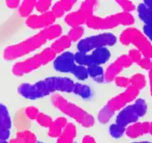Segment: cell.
Instances as JSON below:
<instances>
[{
  "mask_svg": "<svg viewBox=\"0 0 152 143\" xmlns=\"http://www.w3.org/2000/svg\"><path fill=\"white\" fill-rule=\"evenodd\" d=\"M51 102L56 108L74 119L84 128H91L94 125V119L90 113L68 101L59 94H55L51 97Z\"/></svg>",
  "mask_w": 152,
  "mask_h": 143,
  "instance_id": "1",
  "label": "cell"
},
{
  "mask_svg": "<svg viewBox=\"0 0 152 143\" xmlns=\"http://www.w3.org/2000/svg\"><path fill=\"white\" fill-rule=\"evenodd\" d=\"M46 42L47 40L42 31H40L35 35L26 39L24 41L7 46L3 52V57L6 60H13L17 58L22 57L38 49Z\"/></svg>",
  "mask_w": 152,
  "mask_h": 143,
  "instance_id": "2",
  "label": "cell"
},
{
  "mask_svg": "<svg viewBox=\"0 0 152 143\" xmlns=\"http://www.w3.org/2000/svg\"><path fill=\"white\" fill-rule=\"evenodd\" d=\"M56 55L50 47L46 48L39 53L15 63L12 68V72L16 76H22L32 72L54 60Z\"/></svg>",
  "mask_w": 152,
  "mask_h": 143,
  "instance_id": "3",
  "label": "cell"
},
{
  "mask_svg": "<svg viewBox=\"0 0 152 143\" xmlns=\"http://www.w3.org/2000/svg\"><path fill=\"white\" fill-rule=\"evenodd\" d=\"M120 42L124 46L132 44L144 57L152 59V44L150 40L136 28H128L120 35Z\"/></svg>",
  "mask_w": 152,
  "mask_h": 143,
  "instance_id": "4",
  "label": "cell"
},
{
  "mask_svg": "<svg viewBox=\"0 0 152 143\" xmlns=\"http://www.w3.org/2000/svg\"><path fill=\"white\" fill-rule=\"evenodd\" d=\"M147 104L142 98H138L133 104L126 106L122 109L117 116L116 123L124 128L136 123L140 117L145 116L147 112Z\"/></svg>",
  "mask_w": 152,
  "mask_h": 143,
  "instance_id": "5",
  "label": "cell"
},
{
  "mask_svg": "<svg viewBox=\"0 0 152 143\" xmlns=\"http://www.w3.org/2000/svg\"><path fill=\"white\" fill-rule=\"evenodd\" d=\"M117 40V37L112 33H102L80 40L77 44V49L80 52L88 53L99 48L114 46Z\"/></svg>",
  "mask_w": 152,
  "mask_h": 143,
  "instance_id": "6",
  "label": "cell"
},
{
  "mask_svg": "<svg viewBox=\"0 0 152 143\" xmlns=\"http://www.w3.org/2000/svg\"><path fill=\"white\" fill-rule=\"evenodd\" d=\"M18 92L23 98L31 100L43 98L51 93L45 79L35 83H22L18 87Z\"/></svg>",
  "mask_w": 152,
  "mask_h": 143,
  "instance_id": "7",
  "label": "cell"
},
{
  "mask_svg": "<svg viewBox=\"0 0 152 143\" xmlns=\"http://www.w3.org/2000/svg\"><path fill=\"white\" fill-rule=\"evenodd\" d=\"M139 89L131 85L126 88L124 92L110 99L105 106L110 110L115 113L116 111L121 110L126 107V104L136 99L137 95H139Z\"/></svg>",
  "mask_w": 152,
  "mask_h": 143,
  "instance_id": "8",
  "label": "cell"
},
{
  "mask_svg": "<svg viewBox=\"0 0 152 143\" xmlns=\"http://www.w3.org/2000/svg\"><path fill=\"white\" fill-rule=\"evenodd\" d=\"M132 64L133 63L128 55H121L107 68L105 73V80L106 82L113 81L123 71V69L129 68Z\"/></svg>",
  "mask_w": 152,
  "mask_h": 143,
  "instance_id": "9",
  "label": "cell"
},
{
  "mask_svg": "<svg viewBox=\"0 0 152 143\" xmlns=\"http://www.w3.org/2000/svg\"><path fill=\"white\" fill-rule=\"evenodd\" d=\"M56 17L50 10L39 15H31L26 19V25L33 29H45L53 25Z\"/></svg>",
  "mask_w": 152,
  "mask_h": 143,
  "instance_id": "10",
  "label": "cell"
},
{
  "mask_svg": "<svg viewBox=\"0 0 152 143\" xmlns=\"http://www.w3.org/2000/svg\"><path fill=\"white\" fill-rule=\"evenodd\" d=\"M86 24L88 28L94 30L111 29L119 25L114 14L105 17H99L93 15L87 19Z\"/></svg>",
  "mask_w": 152,
  "mask_h": 143,
  "instance_id": "11",
  "label": "cell"
},
{
  "mask_svg": "<svg viewBox=\"0 0 152 143\" xmlns=\"http://www.w3.org/2000/svg\"><path fill=\"white\" fill-rule=\"evenodd\" d=\"M50 92H73L74 82L66 77H49L45 79Z\"/></svg>",
  "mask_w": 152,
  "mask_h": 143,
  "instance_id": "12",
  "label": "cell"
},
{
  "mask_svg": "<svg viewBox=\"0 0 152 143\" xmlns=\"http://www.w3.org/2000/svg\"><path fill=\"white\" fill-rule=\"evenodd\" d=\"M75 66L74 54L70 52H62L53 60V67L59 72H71Z\"/></svg>",
  "mask_w": 152,
  "mask_h": 143,
  "instance_id": "13",
  "label": "cell"
},
{
  "mask_svg": "<svg viewBox=\"0 0 152 143\" xmlns=\"http://www.w3.org/2000/svg\"><path fill=\"white\" fill-rule=\"evenodd\" d=\"M150 123L148 122H136L130 126H128L126 129V133L132 139L137 138L142 135L148 133L149 130Z\"/></svg>",
  "mask_w": 152,
  "mask_h": 143,
  "instance_id": "14",
  "label": "cell"
},
{
  "mask_svg": "<svg viewBox=\"0 0 152 143\" xmlns=\"http://www.w3.org/2000/svg\"><path fill=\"white\" fill-rule=\"evenodd\" d=\"M91 57L94 64L101 66L105 63L111 57V52L107 47L99 48L92 51Z\"/></svg>",
  "mask_w": 152,
  "mask_h": 143,
  "instance_id": "15",
  "label": "cell"
},
{
  "mask_svg": "<svg viewBox=\"0 0 152 143\" xmlns=\"http://www.w3.org/2000/svg\"><path fill=\"white\" fill-rule=\"evenodd\" d=\"M87 19L86 16L80 10H78L67 14L65 17V22L68 26L72 28L81 26L83 24L86 23Z\"/></svg>",
  "mask_w": 152,
  "mask_h": 143,
  "instance_id": "16",
  "label": "cell"
},
{
  "mask_svg": "<svg viewBox=\"0 0 152 143\" xmlns=\"http://www.w3.org/2000/svg\"><path fill=\"white\" fill-rule=\"evenodd\" d=\"M77 135V128L72 123H68L61 135L58 137L56 143H73Z\"/></svg>",
  "mask_w": 152,
  "mask_h": 143,
  "instance_id": "17",
  "label": "cell"
},
{
  "mask_svg": "<svg viewBox=\"0 0 152 143\" xmlns=\"http://www.w3.org/2000/svg\"><path fill=\"white\" fill-rule=\"evenodd\" d=\"M68 124L66 119L64 117H59L52 122V124L49 127L48 135L53 138H58L62 133V130Z\"/></svg>",
  "mask_w": 152,
  "mask_h": 143,
  "instance_id": "18",
  "label": "cell"
},
{
  "mask_svg": "<svg viewBox=\"0 0 152 143\" xmlns=\"http://www.w3.org/2000/svg\"><path fill=\"white\" fill-rule=\"evenodd\" d=\"M72 42L70 40L67 35L60 36L59 38L54 40L53 43L50 46V49L53 51L56 54L62 53L66 50L67 49L71 46Z\"/></svg>",
  "mask_w": 152,
  "mask_h": 143,
  "instance_id": "19",
  "label": "cell"
},
{
  "mask_svg": "<svg viewBox=\"0 0 152 143\" xmlns=\"http://www.w3.org/2000/svg\"><path fill=\"white\" fill-rule=\"evenodd\" d=\"M88 76L97 83H102L105 81V72L101 66L92 63L87 67Z\"/></svg>",
  "mask_w": 152,
  "mask_h": 143,
  "instance_id": "20",
  "label": "cell"
},
{
  "mask_svg": "<svg viewBox=\"0 0 152 143\" xmlns=\"http://www.w3.org/2000/svg\"><path fill=\"white\" fill-rule=\"evenodd\" d=\"M12 126L11 117L7 107L0 103V128L10 130Z\"/></svg>",
  "mask_w": 152,
  "mask_h": 143,
  "instance_id": "21",
  "label": "cell"
},
{
  "mask_svg": "<svg viewBox=\"0 0 152 143\" xmlns=\"http://www.w3.org/2000/svg\"><path fill=\"white\" fill-rule=\"evenodd\" d=\"M138 16L145 25L152 27V10L148 8L143 3H140L137 7Z\"/></svg>",
  "mask_w": 152,
  "mask_h": 143,
  "instance_id": "22",
  "label": "cell"
},
{
  "mask_svg": "<svg viewBox=\"0 0 152 143\" xmlns=\"http://www.w3.org/2000/svg\"><path fill=\"white\" fill-rule=\"evenodd\" d=\"M42 31L48 41L59 38L62 33V28L59 25H52Z\"/></svg>",
  "mask_w": 152,
  "mask_h": 143,
  "instance_id": "23",
  "label": "cell"
},
{
  "mask_svg": "<svg viewBox=\"0 0 152 143\" xmlns=\"http://www.w3.org/2000/svg\"><path fill=\"white\" fill-rule=\"evenodd\" d=\"M36 1L25 0L20 3L19 7V13L22 17H29L34 9L35 8Z\"/></svg>",
  "mask_w": 152,
  "mask_h": 143,
  "instance_id": "24",
  "label": "cell"
},
{
  "mask_svg": "<svg viewBox=\"0 0 152 143\" xmlns=\"http://www.w3.org/2000/svg\"><path fill=\"white\" fill-rule=\"evenodd\" d=\"M73 92L81 97V98H85V99L90 98L92 96V91L91 88L87 85L83 84V83H74Z\"/></svg>",
  "mask_w": 152,
  "mask_h": 143,
  "instance_id": "25",
  "label": "cell"
},
{
  "mask_svg": "<svg viewBox=\"0 0 152 143\" xmlns=\"http://www.w3.org/2000/svg\"><path fill=\"white\" fill-rule=\"evenodd\" d=\"M119 25H123L125 26H129L134 23L135 19L133 15L131 13L127 12H120V13H115L114 14Z\"/></svg>",
  "mask_w": 152,
  "mask_h": 143,
  "instance_id": "26",
  "label": "cell"
},
{
  "mask_svg": "<svg viewBox=\"0 0 152 143\" xmlns=\"http://www.w3.org/2000/svg\"><path fill=\"white\" fill-rule=\"evenodd\" d=\"M97 4L98 3L96 1H90V0L84 1L82 2L79 10L86 16L87 19H88L94 15V10Z\"/></svg>",
  "mask_w": 152,
  "mask_h": 143,
  "instance_id": "27",
  "label": "cell"
},
{
  "mask_svg": "<svg viewBox=\"0 0 152 143\" xmlns=\"http://www.w3.org/2000/svg\"><path fill=\"white\" fill-rule=\"evenodd\" d=\"M16 138L21 143H37L36 135L28 130H20L16 133Z\"/></svg>",
  "mask_w": 152,
  "mask_h": 143,
  "instance_id": "28",
  "label": "cell"
},
{
  "mask_svg": "<svg viewBox=\"0 0 152 143\" xmlns=\"http://www.w3.org/2000/svg\"><path fill=\"white\" fill-rule=\"evenodd\" d=\"M74 60L75 63H77V65L83 66H88L91 65L92 63L91 55L83 52H78L74 54Z\"/></svg>",
  "mask_w": 152,
  "mask_h": 143,
  "instance_id": "29",
  "label": "cell"
},
{
  "mask_svg": "<svg viewBox=\"0 0 152 143\" xmlns=\"http://www.w3.org/2000/svg\"><path fill=\"white\" fill-rule=\"evenodd\" d=\"M130 82L132 86H134V87H136L139 90L143 89L145 86V85H146L145 77L142 74H140V73L134 74L130 78Z\"/></svg>",
  "mask_w": 152,
  "mask_h": 143,
  "instance_id": "30",
  "label": "cell"
},
{
  "mask_svg": "<svg viewBox=\"0 0 152 143\" xmlns=\"http://www.w3.org/2000/svg\"><path fill=\"white\" fill-rule=\"evenodd\" d=\"M71 73L74 74V77L80 80H85L89 77L87 67L83 66L76 65L71 71Z\"/></svg>",
  "mask_w": 152,
  "mask_h": 143,
  "instance_id": "31",
  "label": "cell"
},
{
  "mask_svg": "<svg viewBox=\"0 0 152 143\" xmlns=\"http://www.w3.org/2000/svg\"><path fill=\"white\" fill-rule=\"evenodd\" d=\"M29 125V120L27 119L24 112L20 111L16 116V126L20 130H27V128Z\"/></svg>",
  "mask_w": 152,
  "mask_h": 143,
  "instance_id": "32",
  "label": "cell"
},
{
  "mask_svg": "<svg viewBox=\"0 0 152 143\" xmlns=\"http://www.w3.org/2000/svg\"><path fill=\"white\" fill-rule=\"evenodd\" d=\"M114 113H115L110 110L106 106H105L99 110V113H98V120L102 124L108 123L110 119L113 117Z\"/></svg>",
  "mask_w": 152,
  "mask_h": 143,
  "instance_id": "33",
  "label": "cell"
},
{
  "mask_svg": "<svg viewBox=\"0 0 152 143\" xmlns=\"http://www.w3.org/2000/svg\"><path fill=\"white\" fill-rule=\"evenodd\" d=\"M126 128L121 126L119 124L114 123L110 126L109 128V133L110 135L114 139L121 138L124 133H126Z\"/></svg>",
  "mask_w": 152,
  "mask_h": 143,
  "instance_id": "34",
  "label": "cell"
},
{
  "mask_svg": "<svg viewBox=\"0 0 152 143\" xmlns=\"http://www.w3.org/2000/svg\"><path fill=\"white\" fill-rule=\"evenodd\" d=\"M84 31V28L82 26L75 27V28H72L70 30L67 36L71 42L78 41V40H80V39L83 36Z\"/></svg>",
  "mask_w": 152,
  "mask_h": 143,
  "instance_id": "35",
  "label": "cell"
},
{
  "mask_svg": "<svg viewBox=\"0 0 152 143\" xmlns=\"http://www.w3.org/2000/svg\"><path fill=\"white\" fill-rule=\"evenodd\" d=\"M52 2L49 0L36 1L35 8L40 13H44L49 11V9L52 7Z\"/></svg>",
  "mask_w": 152,
  "mask_h": 143,
  "instance_id": "36",
  "label": "cell"
},
{
  "mask_svg": "<svg viewBox=\"0 0 152 143\" xmlns=\"http://www.w3.org/2000/svg\"><path fill=\"white\" fill-rule=\"evenodd\" d=\"M36 120L38 122L39 125L40 126L43 127V128H49L52 124V122H53V120H52L50 116L43 113H39Z\"/></svg>",
  "mask_w": 152,
  "mask_h": 143,
  "instance_id": "37",
  "label": "cell"
},
{
  "mask_svg": "<svg viewBox=\"0 0 152 143\" xmlns=\"http://www.w3.org/2000/svg\"><path fill=\"white\" fill-rule=\"evenodd\" d=\"M54 16L56 18H61L64 16V14L65 13V10H64V7L62 6V1H56L54 4L51 7V10Z\"/></svg>",
  "mask_w": 152,
  "mask_h": 143,
  "instance_id": "38",
  "label": "cell"
},
{
  "mask_svg": "<svg viewBox=\"0 0 152 143\" xmlns=\"http://www.w3.org/2000/svg\"><path fill=\"white\" fill-rule=\"evenodd\" d=\"M116 2L123 9V12L130 13V12L134 10L135 8H136V6L134 5V4L131 1H127V0H118Z\"/></svg>",
  "mask_w": 152,
  "mask_h": 143,
  "instance_id": "39",
  "label": "cell"
},
{
  "mask_svg": "<svg viewBox=\"0 0 152 143\" xmlns=\"http://www.w3.org/2000/svg\"><path fill=\"white\" fill-rule=\"evenodd\" d=\"M24 113L28 120H36L39 113V111L34 106H30V107H26V109L24 110Z\"/></svg>",
  "mask_w": 152,
  "mask_h": 143,
  "instance_id": "40",
  "label": "cell"
},
{
  "mask_svg": "<svg viewBox=\"0 0 152 143\" xmlns=\"http://www.w3.org/2000/svg\"><path fill=\"white\" fill-rule=\"evenodd\" d=\"M114 81H115L116 85L119 87L122 88H127L129 86H131V82H130V78H128V77H123V76H117L115 79H114Z\"/></svg>",
  "mask_w": 152,
  "mask_h": 143,
  "instance_id": "41",
  "label": "cell"
},
{
  "mask_svg": "<svg viewBox=\"0 0 152 143\" xmlns=\"http://www.w3.org/2000/svg\"><path fill=\"white\" fill-rule=\"evenodd\" d=\"M129 57L130 58L131 60L132 61V63H138L140 62L141 59H142V54L140 53V51H138L137 49H131L129 52V55H128Z\"/></svg>",
  "mask_w": 152,
  "mask_h": 143,
  "instance_id": "42",
  "label": "cell"
},
{
  "mask_svg": "<svg viewBox=\"0 0 152 143\" xmlns=\"http://www.w3.org/2000/svg\"><path fill=\"white\" fill-rule=\"evenodd\" d=\"M137 64L143 69L148 70V71L152 69V60L149 58L142 57Z\"/></svg>",
  "mask_w": 152,
  "mask_h": 143,
  "instance_id": "43",
  "label": "cell"
},
{
  "mask_svg": "<svg viewBox=\"0 0 152 143\" xmlns=\"http://www.w3.org/2000/svg\"><path fill=\"white\" fill-rule=\"evenodd\" d=\"M10 136V130L0 128V139L6 140V141H7V139H9Z\"/></svg>",
  "mask_w": 152,
  "mask_h": 143,
  "instance_id": "44",
  "label": "cell"
},
{
  "mask_svg": "<svg viewBox=\"0 0 152 143\" xmlns=\"http://www.w3.org/2000/svg\"><path fill=\"white\" fill-rule=\"evenodd\" d=\"M143 34L148 40L152 41V27L149 26V25H144Z\"/></svg>",
  "mask_w": 152,
  "mask_h": 143,
  "instance_id": "45",
  "label": "cell"
},
{
  "mask_svg": "<svg viewBox=\"0 0 152 143\" xmlns=\"http://www.w3.org/2000/svg\"><path fill=\"white\" fill-rule=\"evenodd\" d=\"M6 5L9 7V8L11 9H15L17 8L20 5V1H18V0H7L6 1Z\"/></svg>",
  "mask_w": 152,
  "mask_h": 143,
  "instance_id": "46",
  "label": "cell"
},
{
  "mask_svg": "<svg viewBox=\"0 0 152 143\" xmlns=\"http://www.w3.org/2000/svg\"><path fill=\"white\" fill-rule=\"evenodd\" d=\"M83 143H96V142H95L94 137H92L91 136L88 135L84 136L83 139Z\"/></svg>",
  "mask_w": 152,
  "mask_h": 143,
  "instance_id": "47",
  "label": "cell"
},
{
  "mask_svg": "<svg viewBox=\"0 0 152 143\" xmlns=\"http://www.w3.org/2000/svg\"><path fill=\"white\" fill-rule=\"evenodd\" d=\"M142 3H143L148 8L152 10V0H146V1H144Z\"/></svg>",
  "mask_w": 152,
  "mask_h": 143,
  "instance_id": "48",
  "label": "cell"
},
{
  "mask_svg": "<svg viewBox=\"0 0 152 143\" xmlns=\"http://www.w3.org/2000/svg\"><path fill=\"white\" fill-rule=\"evenodd\" d=\"M148 77H149V83H150V91H151V95L152 96V69L150 70L148 73Z\"/></svg>",
  "mask_w": 152,
  "mask_h": 143,
  "instance_id": "49",
  "label": "cell"
},
{
  "mask_svg": "<svg viewBox=\"0 0 152 143\" xmlns=\"http://www.w3.org/2000/svg\"><path fill=\"white\" fill-rule=\"evenodd\" d=\"M8 143H21V142L16 137L15 139H10V141Z\"/></svg>",
  "mask_w": 152,
  "mask_h": 143,
  "instance_id": "50",
  "label": "cell"
},
{
  "mask_svg": "<svg viewBox=\"0 0 152 143\" xmlns=\"http://www.w3.org/2000/svg\"><path fill=\"white\" fill-rule=\"evenodd\" d=\"M148 133L152 135V122H151L149 125V130H148Z\"/></svg>",
  "mask_w": 152,
  "mask_h": 143,
  "instance_id": "51",
  "label": "cell"
},
{
  "mask_svg": "<svg viewBox=\"0 0 152 143\" xmlns=\"http://www.w3.org/2000/svg\"><path fill=\"white\" fill-rule=\"evenodd\" d=\"M132 143H152V142H151L143 141V142H132Z\"/></svg>",
  "mask_w": 152,
  "mask_h": 143,
  "instance_id": "52",
  "label": "cell"
},
{
  "mask_svg": "<svg viewBox=\"0 0 152 143\" xmlns=\"http://www.w3.org/2000/svg\"><path fill=\"white\" fill-rule=\"evenodd\" d=\"M0 143H8V142L6 141V140H1V139H0Z\"/></svg>",
  "mask_w": 152,
  "mask_h": 143,
  "instance_id": "53",
  "label": "cell"
},
{
  "mask_svg": "<svg viewBox=\"0 0 152 143\" xmlns=\"http://www.w3.org/2000/svg\"><path fill=\"white\" fill-rule=\"evenodd\" d=\"M37 143H44V142H37Z\"/></svg>",
  "mask_w": 152,
  "mask_h": 143,
  "instance_id": "54",
  "label": "cell"
}]
</instances>
